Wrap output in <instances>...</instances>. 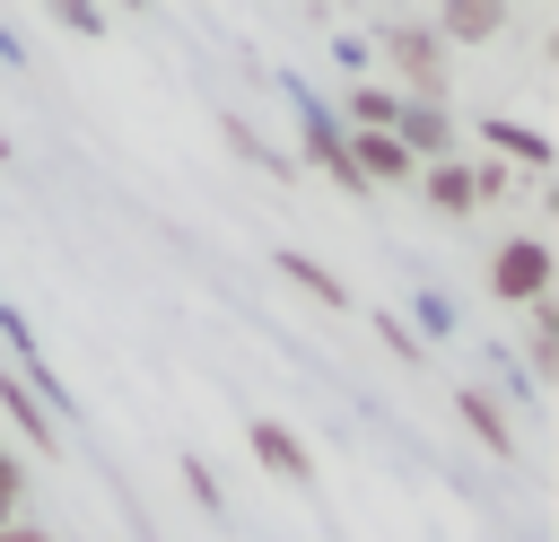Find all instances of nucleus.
I'll return each mask as SVG.
<instances>
[{
  "label": "nucleus",
  "mask_w": 559,
  "mask_h": 542,
  "mask_svg": "<svg viewBox=\"0 0 559 542\" xmlns=\"http://www.w3.org/2000/svg\"><path fill=\"white\" fill-rule=\"evenodd\" d=\"M489 297L498 306H542L550 297V245L542 236H507L489 254Z\"/></svg>",
  "instance_id": "nucleus-1"
},
{
  "label": "nucleus",
  "mask_w": 559,
  "mask_h": 542,
  "mask_svg": "<svg viewBox=\"0 0 559 542\" xmlns=\"http://www.w3.org/2000/svg\"><path fill=\"white\" fill-rule=\"evenodd\" d=\"M384 61L419 87L411 105H437V96H445V44H437L428 26H411V17H402V26H384Z\"/></svg>",
  "instance_id": "nucleus-2"
},
{
  "label": "nucleus",
  "mask_w": 559,
  "mask_h": 542,
  "mask_svg": "<svg viewBox=\"0 0 559 542\" xmlns=\"http://www.w3.org/2000/svg\"><path fill=\"white\" fill-rule=\"evenodd\" d=\"M393 140H402V157H411V166H445V157H454V114H445V105H411V96H402Z\"/></svg>",
  "instance_id": "nucleus-3"
},
{
  "label": "nucleus",
  "mask_w": 559,
  "mask_h": 542,
  "mask_svg": "<svg viewBox=\"0 0 559 542\" xmlns=\"http://www.w3.org/2000/svg\"><path fill=\"white\" fill-rule=\"evenodd\" d=\"M297 131H306V157L332 175V184H349V192H367L358 175H349V140H341V114L332 105H314V96H297Z\"/></svg>",
  "instance_id": "nucleus-4"
},
{
  "label": "nucleus",
  "mask_w": 559,
  "mask_h": 542,
  "mask_svg": "<svg viewBox=\"0 0 559 542\" xmlns=\"http://www.w3.org/2000/svg\"><path fill=\"white\" fill-rule=\"evenodd\" d=\"M245 446H253L262 472H280V481H314V455H306L297 428H280V420H245Z\"/></svg>",
  "instance_id": "nucleus-5"
},
{
  "label": "nucleus",
  "mask_w": 559,
  "mask_h": 542,
  "mask_svg": "<svg viewBox=\"0 0 559 542\" xmlns=\"http://www.w3.org/2000/svg\"><path fill=\"white\" fill-rule=\"evenodd\" d=\"M341 140H349V175H358V184H411V175H419L393 131H341Z\"/></svg>",
  "instance_id": "nucleus-6"
},
{
  "label": "nucleus",
  "mask_w": 559,
  "mask_h": 542,
  "mask_svg": "<svg viewBox=\"0 0 559 542\" xmlns=\"http://www.w3.org/2000/svg\"><path fill=\"white\" fill-rule=\"evenodd\" d=\"M454 411H463V428L489 446V463H515V428H507V411H498L489 385H454Z\"/></svg>",
  "instance_id": "nucleus-7"
},
{
  "label": "nucleus",
  "mask_w": 559,
  "mask_h": 542,
  "mask_svg": "<svg viewBox=\"0 0 559 542\" xmlns=\"http://www.w3.org/2000/svg\"><path fill=\"white\" fill-rule=\"evenodd\" d=\"M419 192H428V210H437V219H472V210H480V184H472V166H463V157L419 166Z\"/></svg>",
  "instance_id": "nucleus-8"
},
{
  "label": "nucleus",
  "mask_w": 559,
  "mask_h": 542,
  "mask_svg": "<svg viewBox=\"0 0 559 542\" xmlns=\"http://www.w3.org/2000/svg\"><path fill=\"white\" fill-rule=\"evenodd\" d=\"M498 26H507V9H498V0H454V9H437V17H428V35H437V44H480V35H498Z\"/></svg>",
  "instance_id": "nucleus-9"
},
{
  "label": "nucleus",
  "mask_w": 559,
  "mask_h": 542,
  "mask_svg": "<svg viewBox=\"0 0 559 542\" xmlns=\"http://www.w3.org/2000/svg\"><path fill=\"white\" fill-rule=\"evenodd\" d=\"M480 140H489L498 157H515L524 175H550V140H542L533 122H498V114H489V122H480ZM498 157H489V166H498Z\"/></svg>",
  "instance_id": "nucleus-10"
},
{
  "label": "nucleus",
  "mask_w": 559,
  "mask_h": 542,
  "mask_svg": "<svg viewBox=\"0 0 559 542\" xmlns=\"http://www.w3.org/2000/svg\"><path fill=\"white\" fill-rule=\"evenodd\" d=\"M0 411L17 420V437H26L35 455H52V446H61V428H52V411H44V402H35V393H26V385H17L9 367H0Z\"/></svg>",
  "instance_id": "nucleus-11"
},
{
  "label": "nucleus",
  "mask_w": 559,
  "mask_h": 542,
  "mask_svg": "<svg viewBox=\"0 0 559 542\" xmlns=\"http://www.w3.org/2000/svg\"><path fill=\"white\" fill-rule=\"evenodd\" d=\"M393 114H402V96H393V87L349 79V122H341V131H393Z\"/></svg>",
  "instance_id": "nucleus-12"
},
{
  "label": "nucleus",
  "mask_w": 559,
  "mask_h": 542,
  "mask_svg": "<svg viewBox=\"0 0 559 542\" xmlns=\"http://www.w3.org/2000/svg\"><path fill=\"white\" fill-rule=\"evenodd\" d=\"M280 280H297V288H306L314 306H349V288H341V280H332V271H323L314 254H280Z\"/></svg>",
  "instance_id": "nucleus-13"
},
{
  "label": "nucleus",
  "mask_w": 559,
  "mask_h": 542,
  "mask_svg": "<svg viewBox=\"0 0 559 542\" xmlns=\"http://www.w3.org/2000/svg\"><path fill=\"white\" fill-rule=\"evenodd\" d=\"M524 323H533V367L550 376V367H559V297H542V306H524Z\"/></svg>",
  "instance_id": "nucleus-14"
},
{
  "label": "nucleus",
  "mask_w": 559,
  "mask_h": 542,
  "mask_svg": "<svg viewBox=\"0 0 559 542\" xmlns=\"http://www.w3.org/2000/svg\"><path fill=\"white\" fill-rule=\"evenodd\" d=\"M17 498H26V472H17V455L0 446V525H17Z\"/></svg>",
  "instance_id": "nucleus-15"
},
{
  "label": "nucleus",
  "mask_w": 559,
  "mask_h": 542,
  "mask_svg": "<svg viewBox=\"0 0 559 542\" xmlns=\"http://www.w3.org/2000/svg\"><path fill=\"white\" fill-rule=\"evenodd\" d=\"M52 26H70V35H105V17H96V9H52Z\"/></svg>",
  "instance_id": "nucleus-16"
},
{
  "label": "nucleus",
  "mask_w": 559,
  "mask_h": 542,
  "mask_svg": "<svg viewBox=\"0 0 559 542\" xmlns=\"http://www.w3.org/2000/svg\"><path fill=\"white\" fill-rule=\"evenodd\" d=\"M376 332H384V350H402V358H419V341H411V323H393V315H376Z\"/></svg>",
  "instance_id": "nucleus-17"
},
{
  "label": "nucleus",
  "mask_w": 559,
  "mask_h": 542,
  "mask_svg": "<svg viewBox=\"0 0 559 542\" xmlns=\"http://www.w3.org/2000/svg\"><path fill=\"white\" fill-rule=\"evenodd\" d=\"M0 542H52L44 525H0Z\"/></svg>",
  "instance_id": "nucleus-18"
}]
</instances>
